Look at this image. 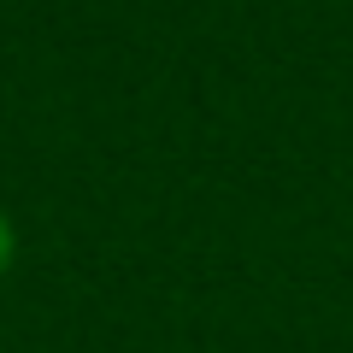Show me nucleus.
<instances>
[{
	"label": "nucleus",
	"mask_w": 353,
	"mask_h": 353,
	"mask_svg": "<svg viewBox=\"0 0 353 353\" xmlns=\"http://www.w3.org/2000/svg\"><path fill=\"white\" fill-rule=\"evenodd\" d=\"M12 265H18V224H12V212L0 206V283H6Z\"/></svg>",
	"instance_id": "1"
}]
</instances>
